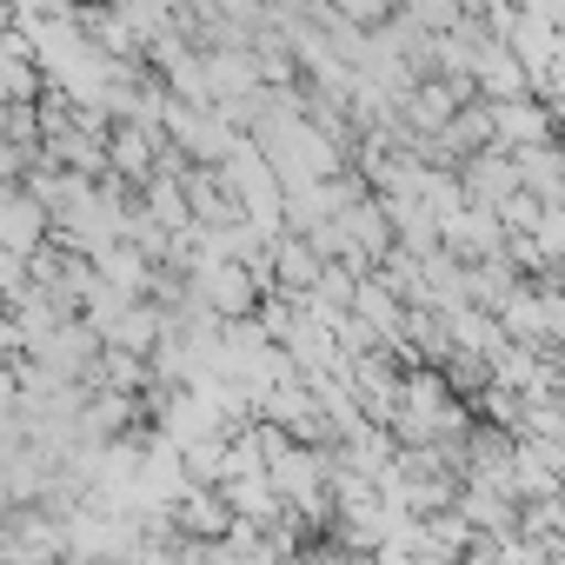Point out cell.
<instances>
[{"label": "cell", "mask_w": 565, "mask_h": 565, "mask_svg": "<svg viewBox=\"0 0 565 565\" xmlns=\"http://www.w3.org/2000/svg\"><path fill=\"white\" fill-rule=\"evenodd\" d=\"M47 233H54V213L28 186H8V259H28L34 266V253H41Z\"/></svg>", "instance_id": "2"}, {"label": "cell", "mask_w": 565, "mask_h": 565, "mask_svg": "<svg viewBox=\"0 0 565 565\" xmlns=\"http://www.w3.org/2000/svg\"><path fill=\"white\" fill-rule=\"evenodd\" d=\"M492 127H499V153H539V147H552V107H539V100L492 107Z\"/></svg>", "instance_id": "1"}]
</instances>
